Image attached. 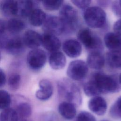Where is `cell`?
<instances>
[{
    "label": "cell",
    "instance_id": "obj_40",
    "mask_svg": "<svg viewBox=\"0 0 121 121\" xmlns=\"http://www.w3.org/2000/svg\"><path fill=\"white\" fill-rule=\"evenodd\" d=\"M119 2L120 4L121 5V0H119Z\"/></svg>",
    "mask_w": 121,
    "mask_h": 121
},
{
    "label": "cell",
    "instance_id": "obj_19",
    "mask_svg": "<svg viewBox=\"0 0 121 121\" xmlns=\"http://www.w3.org/2000/svg\"><path fill=\"white\" fill-rule=\"evenodd\" d=\"M104 43L110 51H118L121 48V36L113 32L107 33L104 35Z\"/></svg>",
    "mask_w": 121,
    "mask_h": 121
},
{
    "label": "cell",
    "instance_id": "obj_41",
    "mask_svg": "<svg viewBox=\"0 0 121 121\" xmlns=\"http://www.w3.org/2000/svg\"><path fill=\"white\" fill-rule=\"evenodd\" d=\"M0 60H1V53L0 52Z\"/></svg>",
    "mask_w": 121,
    "mask_h": 121
},
{
    "label": "cell",
    "instance_id": "obj_33",
    "mask_svg": "<svg viewBox=\"0 0 121 121\" xmlns=\"http://www.w3.org/2000/svg\"><path fill=\"white\" fill-rule=\"evenodd\" d=\"M71 1L78 8L85 9L88 8L91 2L90 0H73Z\"/></svg>",
    "mask_w": 121,
    "mask_h": 121
},
{
    "label": "cell",
    "instance_id": "obj_38",
    "mask_svg": "<svg viewBox=\"0 0 121 121\" xmlns=\"http://www.w3.org/2000/svg\"><path fill=\"white\" fill-rule=\"evenodd\" d=\"M21 120L19 121H28L26 119H20Z\"/></svg>",
    "mask_w": 121,
    "mask_h": 121
},
{
    "label": "cell",
    "instance_id": "obj_42",
    "mask_svg": "<svg viewBox=\"0 0 121 121\" xmlns=\"http://www.w3.org/2000/svg\"></svg>",
    "mask_w": 121,
    "mask_h": 121
},
{
    "label": "cell",
    "instance_id": "obj_9",
    "mask_svg": "<svg viewBox=\"0 0 121 121\" xmlns=\"http://www.w3.org/2000/svg\"><path fill=\"white\" fill-rule=\"evenodd\" d=\"M44 33L59 35L64 32L63 24L59 17L55 16L46 17V19L43 25Z\"/></svg>",
    "mask_w": 121,
    "mask_h": 121
},
{
    "label": "cell",
    "instance_id": "obj_11",
    "mask_svg": "<svg viewBox=\"0 0 121 121\" xmlns=\"http://www.w3.org/2000/svg\"><path fill=\"white\" fill-rule=\"evenodd\" d=\"M23 39L25 46L31 49L38 48L42 45V35L32 29L25 31Z\"/></svg>",
    "mask_w": 121,
    "mask_h": 121
},
{
    "label": "cell",
    "instance_id": "obj_12",
    "mask_svg": "<svg viewBox=\"0 0 121 121\" xmlns=\"http://www.w3.org/2000/svg\"><path fill=\"white\" fill-rule=\"evenodd\" d=\"M39 89L35 92V96L39 100L46 101L52 96L53 87L52 82L48 79H42L39 82Z\"/></svg>",
    "mask_w": 121,
    "mask_h": 121
},
{
    "label": "cell",
    "instance_id": "obj_17",
    "mask_svg": "<svg viewBox=\"0 0 121 121\" xmlns=\"http://www.w3.org/2000/svg\"><path fill=\"white\" fill-rule=\"evenodd\" d=\"M50 67L53 69L60 70L63 69L66 63V59L64 54L60 51L51 52L49 57Z\"/></svg>",
    "mask_w": 121,
    "mask_h": 121
},
{
    "label": "cell",
    "instance_id": "obj_15",
    "mask_svg": "<svg viewBox=\"0 0 121 121\" xmlns=\"http://www.w3.org/2000/svg\"><path fill=\"white\" fill-rule=\"evenodd\" d=\"M0 11L5 17H13L18 15V1L2 0L0 2Z\"/></svg>",
    "mask_w": 121,
    "mask_h": 121
},
{
    "label": "cell",
    "instance_id": "obj_28",
    "mask_svg": "<svg viewBox=\"0 0 121 121\" xmlns=\"http://www.w3.org/2000/svg\"><path fill=\"white\" fill-rule=\"evenodd\" d=\"M11 103V97L8 92L0 89V109L4 110L9 108Z\"/></svg>",
    "mask_w": 121,
    "mask_h": 121
},
{
    "label": "cell",
    "instance_id": "obj_7",
    "mask_svg": "<svg viewBox=\"0 0 121 121\" xmlns=\"http://www.w3.org/2000/svg\"><path fill=\"white\" fill-rule=\"evenodd\" d=\"M88 67L86 62L80 60L70 62L68 67L67 75L69 78L74 80H81L86 76Z\"/></svg>",
    "mask_w": 121,
    "mask_h": 121
},
{
    "label": "cell",
    "instance_id": "obj_24",
    "mask_svg": "<svg viewBox=\"0 0 121 121\" xmlns=\"http://www.w3.org/2000/svg\"><path fill=\"white\" fill-rule=\"evenodd\" d=\"M15 110L20 119H27L31 116L32 113L31 104L27 102L19 103Z\"/></svg>",
    "mask_w": 121,
    "mask_h": 121
},
{
    "label": "cell",
    "instance_id": "obj_4",
    "mask_svg": "<svg viewBox=\"0 0 121 121\" xmlns=\"http://www.w3.org/2000/svg\"><path fill=\"white\" fill-rule=\"evenodd\" d=\"M59 17L61 20L64 27V32L69 33L74 31L78 23V13L71 5L62 6L60 10Z\"/></svg>",
    "mask_w": 121,
    "mask_h": 121
},
{
    "label": "cell",
    "instance_id": "obj_30",
    "mask_svg": "<svg viewBox=\"0 0 121 121\" xmlns=\"http://www.w3.org/2000/svg\"><path fill=\"white\" fill-rule=\"evenodd\" d=\"M63 2L61 0H45L42 1L43 8L47 10L53 11L59 9Z\"/></svg>",
    "mask_w": 121,
    "mask_h": 121
},
{
    "label": "cell",
    "instance_id": "obj_25",
    "mask_svg": "<svg viewBox=\"0 0 121 121\" xmlns=\"http://www.w3.org/2000/svg\"><path fill=\"white\" fill-rule=\"evenodd\" d=\"M83 90L85 94L89 97H94L98 96L101 92L98 88L95 82L91 78L87 81L84 86Z\"/></svg>",
    "mask_w": 121,
    "mask_h": 121
},
{
    "label": "cell",
    "instance_id": "obj_34",
    "mask_svg": "<svg viewBox=\"0 0 121 121\" xmlns=\"http://www.w3.org/2000/svg\"><path fill=\"white\" fill-rule=\"evenodd\" d=\"M112 9L113 13L117 16L121 17V5L118 1H114L112 4Z\"/></svg>",
    "mask_w": 121,
    "mask_h": 121
},
{
    "label": "cell",
    "instance_id": "obj_2",
    "mask_svg": "<svg viewBox=\"0 0 121 121\" xmlns=\"http://www.w3.org/2000/svg\"><path fill=\"white\" fill-rule=\"evenodd\" d=\"M92 78L95 82L101 94L114 93L121 90L119 77L116 75H108L102 72H96L93 75Z\"/></svg>",
    "mask_w": 121,
    "mask_h": 121
},
{
    "label": "cell",
    "instance_id": "obj_36",
    "mask_svg": "<svg viewBox=\"0 0 121 121\" xmlns=\"http://www.w3.org/2000/svg\"><path fill=\"white\" fill-rule=\"evenodd\" d=\"M7 81L6 76L4 70L0 68V87L4 86Z\"/></svg>",
    "mask_w": 121,
    "mask_h": 121
},
{
    "label": "cell",
    "instance_id": "obj_32",
    "mask_svg": "<svg viewBox=\"0 0 121 121\" xmlns=\"http://www.w3.org/2000/svg\"><path fill=\"white\" fill-rule=\"evenodd\" d=\"M76 121H96L95 117L87 111L80 112L76 117Z\"/></svg>",
    "mask_w": 121,
    "mask_h": 121
},
{
    "label": "cell",
    "instance_id": "obj_23",
    "mask_svg": "<svg viewBox=\"0 0 121 121\" xmlns=\"http://www.w3.org/2000/svg\"><path fill=\"white\" fill-rule=\"evenodd\" d=\"M108 65L113 69L121 68V52L119 51H110L106 54Z\"/></svg>",
    "mask_w": 121,
    "mask_h": 121
},
{
    "label": "cell",
    "instance_id": "obj_21",
    "mask_svg": "<svg viewBox=\"0 0 121 121\" xmlns=\"http://www.w3.org/2000/svg\"><path fill=\"white\" fill-rule=\"evenodd\" d=\"M26 25L22 19L17 17H11L7 21V31L11 34H17L24 30Z\"/></svg>",
    "mask_w": 121,
    "mask_h": 121
},
{
    "label": "cell",
    "instance_id": "obj_10",
    "mask_svg": "<svg viewBox=\"0 0 121 121\" xmlns=\"http://www.w3.org/2000/svg\"><path fill=\"white\" fill-rule=\"evenodd\" d=\"M88 107L94 113L102 116L105 113L107 104L104 98L98 95L93 97L89 100L88 102Z\"/></svg>",
    "mask_w": 121,
    "mask_h": 121
},
{
    "label": "cell",
    "instance_id": "obj_3",
    "mask_svg": "<svg viewBox=\"0 0 121 121\" xmlns=\"http://www.w3.org/2000/svg\"><path fill=\"white\" fill-rule=\"evenodd\" d=\"M86 24L92 28L103 27L106 20V14L104 10L98 6H92L86 9L83 14Z\"/></svg>",
    "mask_w": 121,
    "mask_h": 121
},
{
    "label": "cell",
    "instance_id": "obj_6",
    "mask_svg": "<svg viewBox=\"0 0 121 121\" xmlns=\"http://www.w3.org/2000/svg\"><path fill=\"white\" fill-rule=\"evenodd\" d=\"M26 63L28 67L34 71L41 69L47 60L46 52L39 48L31 50L27 54Z\"/></svg>",
    "mask_w": 121,
    "mask_h": 121
},
{
    "label": "cell",
    "instance_id": "obj_1",
    "mask_svg": "<svg viewBox=\"0 0 121 121\" xmlns=\"http://www.w3.org/2000/svg\"><path fill=\"white\" fill-rule=\"evenodd\" d=\"M58 92L60 96L64 98L66 102L74 104L76 107L82 102V97L78 86L68 79H62L58 83Z\"/></svg>",
    "mask_w": 121,
    "mask_h": 121
},
{
    "label": "cell",
    "instance_id": "obj_37",
    "mask_svg": "<svg viewBox=\"0 0 121 121\" xmlns=\"http://www.w3.org/2000/svg\"><path fill=\"white\" fill-rule=\"evenodd\" d=\"M119 82L120 83V84L121 85V74H120V75L119 76Z\"/></svg>",
    "mask_w": 121,
    "mask_h": 121
},
{
    "label": "cell",
    "instance_id": "obj_35",
    "mask_svg": "<svg viewBox=\"0 0 121 121\" xmlns=\"http://www.w3.org/2000/svg\"><path fill=\"white\" fill-rule=\"evenodd\" d=\"M113 33L121 36V19L116 21L113 26Z\"/></svg>",
    "mask_w": 121,
    "mask_h": 121
},
{
    "label": "cell",
    "instance_id": "obj_13",
    "mask_svg": "<svg viewBox=\"0 0 121 121\" xmlns=\"http://www.w3.org/2000/svg\"><path fill=\"white\" fill-rule=\"evenodd\" d=\"M62 50L68 56L71 58H75L81 54L82 46L78 41L75 39H69L63 43Z\"/></svg>",
    "mask_w": 121,
    "mask_h": 121
},
{
    "label": "cell",
    "instance_id": "obj_8",
    "mask_svg": "<svg viewBox=\"0 0 121 121\" xmlns=\"http://www.w3.org/2000/svg\"><path fill=\"white\" fill-rule=\"evenodd\" d=\"M23 38L18 36L8 37L5 40L2 48L9 54L17 56L22 54L25 48Z\"/></svg>",
    "mask_w": 121,
    "mask_h": 121
},
{
    "label": "cell",
    "instance_id": "obj_26",
    "mask_svg": "<svg viewBox=\"0 0 121 121\" xmlns=\"http://www.w3.org/2000/svg\"><path fill=\"white\" fill-rule=\"evenodd\" d=\"M19 117L16 110L11 108L3 110L0 113V121H18Z\"/></svg>",
    "mask_w": 121,
    "mask_h": 121
},
{
    "label": "cell",
    "instance_id": "obj_39",
    "mask_svg": "<svg viewBox=\"0 0 121 121\" xmlns=\"http://www.w3.org/2000/svg\"><path fill=\"white\" fill-rule=\"evenodd\" d=\"M100 121H109L107 120H101Z\"/></svg>",
    "mask_w": 121,
    "mask_h": 121
},
{
    "label": "cell",
    "instance_id": "obj_14",
    "mask_svg": "<svg viewBox=\"0 0 121 121\" xmlns=\"http://www.w3.org/2000/svg\"><path fill=\"white\" fill-rule=\"evenodd\" d=\"M42 45L48 51L53 52L58 51L61 42L57 36L44 33L42 35Z\"/></svg>",
    "mask_w": 121,
    "mask_h": 121
},
{
    "label": "cell",
    "instance_id": "obj_5",
    "mask_svg": "<svg viewBox=\"0 0 121 121\" xmlns=\"http://www.w3.org/2000/svg\"><path fill=\"white\" fill-rule=\"evenodd\" d=\"M77 37L82 44L90 52H100L103 49L101 39L87 28L80 29L78 33Z\"/></svg>",
    "mask_w": 121,
    "mask_h": 121
},
{
    "label": "cell",
    "instance_id": "obj_18",
    "mask_svg": "<svg viewBox=\"0 0 121 121\" xmlns=\"http://www.w3.org/2000/svg\"><path fill=\"white\" fill-rule=\"evenodd\" d=\"M58 111L62 117L68 120L73 119L77 113L76 106L74 104L66 101L62 102L59 104Z\"/></svg>",
    "mask_w": 121,
    "mask_h": 121
},
{
    "label": "cell",
    "instance_id": "obj_31",
    "mask_svg": "<svg viewBox=\"0 0 121 121\" xmlns=\"http://www.w3.org/2000/svg\"><path fill=\"white\" fill-rule=\"evenodd\" d=\"M7 21L0 18V46L2 47L3 43L7 38L6 36Z\"/></svg>",
    "mask_w": 121,
    "mask_h": 121
},
{
    "label": "cell",
    "instance_id": "obj_20",
    "mask_svg": "<svg viewBox=\"0 0 121 121\" xmlns=\"http://www.w3.org/2000/svg\"><path fill=\"white\" fill-rule=\"evenodd\" d=\"M46 13L41 9L35 8L28 17L29 23L34 26H43L46 18Z\"/></svg>",
    "mask_w": 121,
    "mask_h": 121
},
{
    "label": "cell",
    "instance_id": "obj_16",
    "mask_svg": "<svg viewBox=\"0 0 121 121\" xmlns=\"http://www.w3.org/2000/svg\"><path fill=\"white\" fill-rule=\"evenodd\" d=\"M105 62V59L100 52H90L88 54L86 64L88 67L95 69H102Z\"/></svg>",
    "mask_w": 121,
    "mask_h": 121
},
{
    "label": "cell",
    "instance_id": "obj_27",
    "mask_svg": "<svg viewBox=\"0 0 121 121\" xmlns=\"http://www.w3.org/2000/svg\"><path fill=\"white\" fill-rule=\"evenodd\" d=\"M21 77L17 72H12L8 76V85L9 88L13 91L17 90L21 84Z\"/></svg>",
    "mask_w": 121,
    "mask_h": 121
},
{
    "label": "cell",
    "instance_id": "obj_22",
    "mask_svg": "<svg viewBox=\"0 0 121 121\" xmlns=\"http://www.w3.org/2000/svg\"><path fill=\"white\" fill-rule=\"evenodd\" d=\"M18 15L22 17L26 18L28 17L34 9L35 4L31 0H19L18 1Z\"/></svg>",
    "mask_w": 121,
    "mask_h": 121
},
{
    "label": "cell",
    "instance_id": "obj_29",
    "mask_svg": "<svg viewBox=\"0 0 121 121\" xmlns=\"http://www.w3.org/2000/svg\"><path fill=\"white\" fill-rule=\"evenodd\" d=\"M110 114L113 118L121 119V95L111 106L110 109Z\"/></svg>",
    "mask_w": 121,
    "mask_h": 121
}]
</instances>
